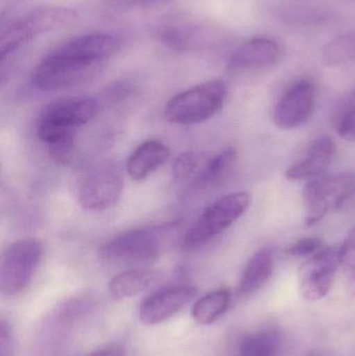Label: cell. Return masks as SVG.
<instances>
[{"label": "cell", "instance_id": "obj_12", "mask_svg": "<svg viewBox=\"0 0 355 356\" xmlns=\"http://www.w3.org/2000/svg\"><path fill=\"white\" fill-rule=\"evenodd\" d=\"M197 290L192 286H174L162 289L148 297L140 307L141 322L156 325L179 313L195 296Z\"/></svg>", "mask_w": 355, "mask_h": 356}, {"label": "cell", "instance_id": "obj_23", "mask_svg": "<svg viewBox=\"0 0 355 356\" xmlns=\"http://www.w3.org/2000/svg\"><path fill=\"white\" fill-rule=\"evenodd\" d=\"M340 269L347 288L355 295V226L340 247Z\"/></svg>", "mask_w": 355, "mask_h": 356}, {"label": "cell", "instance_id": "obj_18", "mask_svg": "<svg viewBox=\"0 0 355 356\" xmlns=\"http://www.w3.org/2000/svg\"><path fill=\"white\" fill-rule=\"evenodd\" d=\"M156 278L158 273L152 270H131L115 276L108 284V291L117 300L131 298L147 290Z\"/></svg>", "mask_w": 355, "mask_h": 356}, {"label": "cell", "instance_id": "obj_24", "mask_svg": "<svg viewBox=\"0 0 355 356\" xmlns=\"http://www.w3.org/2000/svg\"><path fill=\"white\" fill-rule=\"evenodd\" d=\"M204 164H202V156L199 152H183L181 156H177L176 160L173 163V177L179 181L195 178Z\"/></svg>", "mask_w": 355, "mask_h": 356}, {"label": "cell", "instance_id": "obj_19", "mask_svg": "<svg viewBox=\"0 0 355 356\" xmlns=\"http://www.w3.org/2000/svg\"><path fill=\"white\" fill-rule=\"evenodd\" d=\"M231 303V293L226 289L214 291L196 301L192 317L200 325H210L226 313Z\"/></svg>", "mask_w": 355, "mask_h": 356}, {"label": "cell", "instance_id": "obj_15", "mask_svg": "<svg viewBox=\"0 0 355 356\" xmlns=\"http://www.w3.org/2000/svg\"><path fill=\"white\" fill-rule=\"evenodd\" d=\"M275 267V251L265 247L254 253L244 268L237 288L240 298H249L262 290L272 276Z\"/></svg>", "mask_w": 355, "mask_h": 356}, {"label": "cell", "instance_id": "obj_22", "mask_svg": "<svg viewBox=\"0 0 355 356\" xmlns=\"http://www.w3.org/2000/svg\"><path fill=\"white\" fill-rule=\"evenodd\" d=\"M323 60L337 66L355 60V35H343L331 40L323 48Z\"/></svg>", "mask_w": 355, "mask_h": 356}, {"label": "cell", "instance_id": "obj_20", "mask_svg": "<svg viewBox=\"0 0 355 356\" xmlns=\"http://www.w3.org/2000/svg\"><path fill=\"white\" fill-rule=\"evenodd\" d=\"M281 341L279 330L274 328L258 330L241 341L238 356H279Z\"/></svg>", "mask_w": 355, "mask_h": 356}, {"label": "cell", "instance_id": "obj_7", "mask_svg": "<svg viewBox=\"0 0 355 356\" xmlns=\"http://www.w3.org/2000/svg\"><path fill=\"white\" fill-rule=\"evenodd\" d=\"M75 18L76 13L74 10L63 6H41L31 10L2 29L0 39L1 62L33 38L69 24Z\"/></svg>", "mask_w": 355, "mask_h": 356}, {"label": "cell", "instance_id": "obj_17", "mask_svg": "<svg viewBox=\"0 0 355 356\" xmlns=\"http://www.w3.org/2000/svg\"><path fill=\"white\" fill-rule=\"evenodd\" d=\"M237 152L235 148L227 147L208 159L192 181L191 186L196 190H206L218 186L227 177L235 166Z\"/></svg>", "mask_w": 355, "mask_h": 356}, {"label": "cell", "instance_id": "obj_2", "mask_svg": "<svg viewBox=\"0 0 355 356\" xmlns=\"http://www.w3.org/2000/svg\"><path fill=\"white\" fill-rule=\"evenodd\" d=\"M104 65L75 54L62 44L40 60L31 73V83L41 91L70 89L91 81Z\"/></svg>", "mask_w": 355, "mask_h": 356}, {"label": "cell", "instance_id": "obj_1", "mask_svg": "<svg viewBox=\"0 0 355 356\" xmlns=\"http://www.w3.org/2000/svg\"><path fill=\"white\" fill-rule=\"evenodd\" d=\"M177 222L127 230L102 244L99 257L110 263H149L156 261L176 236Z\"/></svg>", "mask_w": 355, "mask_h": 356}, {"label": "cell", "instance_id": "obj_29", "mask_svg": "<svg viewBox=\"0 0 355 356\" xmlns=\"http://www.w3.org/2000/svg\"><path fill=\"white\" fill-rule=\"evenodd\" d=\"M89 356H124L122 349L118 346H110L101 350L95 351Z\"/></svg>", "mask_w": 355, "mask_h": 356}, {"label": "cell", "instance_id": "obj_21", "mask_svg": "<svg viewBox=\"0 0 355 356\" xmlns=\"http://www.w3.org/2000/svg\"><path fill=\"white\" fill-rule=\"evenodd\" d=\"M199 29L188 24L165 25L160 33V42L176 51H188L199 44Z\"/></svg>", "mask_w": 355, "mask_h": 356}, {"label": "cell", "instance_id": "obj_26", "mask_svg": "<svg viewBox=\"0 0 355 356\" xmlns=\"http://www.w3.org/2000/svg\"><path fill=\"white\" fill-rule=\"evenodd\" d=\"M323 241L318 236H308L292 243L287 248V253L292 257H312L322 249Z\"/></svg>", "mask_w": 355, "mask_h": 356}, {"label": "cell", "instance_id": "obj_4", "mask_svg": "<svg viewBox=\"0 0 355 356\" xmlns=\"http://www.w3.org/2000/svg\"><path fill=\"white\" fill-rule=\"evenodd\" d=\"M227 88L223 81H206L171 98L165 108V118L175 124L206 122L218 114L226 100Z\"/></svg>", "mask_w": 355, "mask_h": 356}, {"label": "cell", "instance_id": "obj_28", "mask_svg": "<svg viewBox=\"0 0 355 356\" xmlns=\"http://www.w3.org/2000/svg\"><path fill=\"white\" fill-rule=\"evenodd\" d=\"M115 4H120V6H147L152 4L158 3L163 0H108Z\"/></svg>", "mask_w": 355, "mask_h": 356}, {"label": "cell", "instance_id": "obj_8", "mask_svg": "<svg viewBox=\"0 0 355 356\" xmlns=\"http://www.w3.org/2000/svg\"><path fill=\"white\" fill-rule=\"evenodd\" d=\"M43 245L33 238H21L4 251L0 266V289L6 296H16L33 280L41 261Z\"/></svg>", "mask_w": 355, "mask_h": 356}, {"label": "cell", "instance_id": "obj_27", "mask_svg": "<svg viewBox=\"0 0 355 356\" xmlns=\"http://www.w3.org/2000/svg\"><path fill=\"white\" fill-rule=\"evenodd\" d=\"M14 355V338L12 328L8 322L1 321L0 325V356Z\"/></svg>", "mask_w": 355, "mask_h": 356}, {"label": "cell", "instance_id": "obj_25", "mask_svg": "<svg viewBox=\"0 0 355 356\" xmlns=\"http://www.w3.org/2000/svg\"><path fill=\"white\" fill-rule=\"evenodd\" d=\"M338 135L346 141H355V90L336 121Z\"/></svg>", "mask_w": 355, "mask_h": 356}, {"label": "cell", "instance_id": "obj_10", "mask_svg": "<svg viewBox=\"0 0 355 356\" xmlns=\"http://www.w3.org/2000/svg\"><path fill=\"white\" fill-rule=\"evenodd\" d=\"M340 269V247L322 248L313 254L299 271V290L308 301L324 298L331 292Z\"/></svg>", "mask_w": 355, "mask_h": 356}, {"label": "cell", "instance_id": "obj_5", "mask_svg": "<svg viewBox=\"0 0 355 356\" xmlns=\"http://www.w3.org/2000/svg\"><path fill=\"white\" fill-rule=\"evenodd\" d=\"M306 223L315 225L329 211H340L355 205V175L340 173L329 177L313 178L304 186Z\"/></svg>", "mask_w": 355, "mask_h": 356}, {"label": "cell", "instance_id": "obj_9", "mask_svg": "<svg viewBox=\"0 0 355 356\" xmlns=\"http://www.w3.org/2000/svg\"><path fill=\"white\" fill-rule=\"evenodd\" d=\"M123 188L124 178L119 167L104 164L93 169L81 180L77 199L87 211H104L118 202Z\"/></svg>", "mask_w": 355, "mask_h": 356}, {"label": "cell", "instance_id": "obj_11", "mask_svg": "<svg viewBox=\"0 0 355 356\" xmlns=\"http://www.w3.org/2000/svg\"><path fill=\"white\" fill-rule=\"evenodd\" d=\"M315 104L314 83L308 79H300L290 86L279 98L273 112V121L279 129H297L311 118Z\"/></svg>", "mask_w": 355, "mask_h": 356}, {"label": "cell", "instance_id": "obj_3", "mask_svg": "<svg viewBox=\"0 0 355 356\" xmlns=\"http://www.w3.org/2000/svg\"><path fill=\"white\" fill-rule=\"evenodd\" d=\"M97 102L90 97H73L49 104L38 121L37 134L47 147L75 140L79 127L89 123L97 112Z\"/></svg>", "mask_w": 355, "mask_h": 356}, {"label": "cell", "instance_id": "obj_13", "mask_svg": "<svg viewBox=\"0 0 355 356\" xmlns=\"http://www.w3.org/2000/svg\"><path fill=\"white\" fill-rule=\"evenodd\" d=\"M337 152L335 141L327 136L313 142L306 156L286 171L290 180L313 179L320 177L333 163Z\"/></svg>", "mask_w": 355, "mask_h": 356}, {"label": "cell", "instance_id": "obj_14", "mask_svg": "<svg viewBox=\"0 0 355 356\" xmlns=\"http://www.w3.org/2000/svg\"><path fill=\"white\" fill-rule=\"evenodd\" d=\"M283 56L279 43L265 38H256L240 46L229 60V68L256 69L276 64Z\"/></svg>", "mask_w": 355, "mask_h": 356}, {"label": "cell", "instance_id": "obj_6", "mask_svg": "<svg viewBox=\"0 0 355 356\" xmlns=\"http://www.w3.org/2000/svg\"><path fill=\"white\" fill-rule=\"evenodd\" d=\"M251 204V195L245 191L231 193L215 200L185 232L183 247L187 250L200 248L242 217Z\"/></svg>", "mask_w": 355, "mask_h": 356}, {"label": "cell", "instance_id": "obj_16", "mask_svg": "<svg viewBox=\"0 0 355 356\" xmlns=\"http://www.w3.org/2000/svg\"><path fill=\"white\" fill-rule=\"evenodd\" d=\"M170 149L160 140H147L140 144L127 160L126 170L135 181L146 179L168 161Z\"/></svg>", "mask_w": 355, "mask_h": 356}]
</instances>
